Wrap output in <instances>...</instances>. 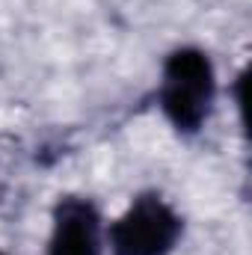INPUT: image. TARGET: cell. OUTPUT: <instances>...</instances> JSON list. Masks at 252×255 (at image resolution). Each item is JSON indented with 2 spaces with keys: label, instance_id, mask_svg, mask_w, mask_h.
Segmentation results:
<instances>
[{
  "label": "cell",
  "instance_id": "1",
  "mask_svg": "<svg viewBox=\"0 0 252 255\" xmlns=\"http://www.w3.org/2000/svg\"><path fill=\"white\" fill-rule=\"evenodd\" d=\"M217 95L214 65L199 48H178L166 57L160 74V110L178 133H196L211 116Z\"/></svg>",
  "mask_w": 252,
  "mask_h": 255
},
{
  "label": "cell",
  "instance_id": "2",
  "mask_svg": "<svg viewBox=\"0 0 252 255\" xmlns=\"http://www.w3.org/2000/svg\"><path fill=\"white\" fill-rule=\"evenodd\" d=\"M181 229V217L160 193H142L110 226V250L113 255H169Z\"/></svg>",
  "mask_w": 252,
  "mask_h": 255
},
{
  "label": "cell",
  "instance_id": "3",
  "mask_svg": "<svg viewBox=\"0 0 252 255\" xmlns=\"http://www.w3.org/2000/svg\"><path fill=\"white\" fill-rule=\"evenodd\" d=\"M48 255H101V214L83 196H63L54 208Z\"/></svg>",
  "mask_w": 252,
  "mask_h": 255
},
{
  "label": "cell",
  "instance_id": "4",
  "mask_svg": "<svg viewBox=\"0 0 252 255\" xmlns=\"http://www.w3.org/2000/svg\"><path fill=\"white\" fill-rule=\"evenodd\" d=\"M0 255H3V253H0Z\"/></svg>",
  "mask_w": 252,
  "mask_h": 255
}]
</instances>
